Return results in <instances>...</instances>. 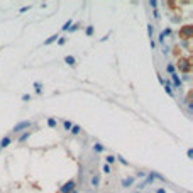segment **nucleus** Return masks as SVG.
Masks as SVG:
<instances>
[{"instance_id":"nucleus-7","label":"nucleus","mask_w":193,"mask_h":193,"mask_svg":"<svg viewBox=\"0 0 193 193\" xmlns=\"http://www.w3.org/2000/svg\"><path fill=\"white\" fill-rule=\"evenodd\" d=\"M169 34H171V29H164V31L159 34V39H158V41H159V44H161V46L164 44V37L169 36Z\"/></svg>"},{"instance_id":"nucleus-16","label":"nucleus","mask_w":193,"mask_h":193,"mask_svg":"<svg viewBox=\"0 0 193 193\" xmlns=\"http://www.w3.org/2000/svg\"><path fill=\"white\" fill-rule=\"evenodd\" d=\"M93 34H95V27L93 26H88V27H87V29H85V36H93Z\"/></svg>"},{"instance_id":"nucleus-31","label":"nucleus","mask_w":193,"mask_h":193,"mask_svg":"<svg viewBox=\"0 0 193 193\" xmlns=\"http://www.w3.org/2000/svg\"><path fill=\"white\" fill-rule=\"evenodd\" d=\"M151 49H152V51L156 49V41H154V39H151Z\"/></svg>"},{"instance_id":"nucleus-30","label":"nucleus","mask_w":193,"mask_h":193,"mask_svg":"<svg viewBox=\"0 0 193 193\" xmlns=\"http://www.w3.org/2000/svg\"><path fill=\"white\" fill-rule=\"evenodd\" d=\"M64 42H66V37H59V39H58V44H59V46H63Z\"/></svg>"},{"instance_id":"nucleus-23","label":"nucleus","mask_w":193,"mask_h":193,"mask_svg":"<svg viewBox=\"0 0 193 193\" xmlns=\"http://www.w3.org/2000/svg\"><path fill=\"white\" fill-rule=\"evenodd\" d=\"M166 71H168L169 75H173V73H175V64H168V66H166Z\"/></svg>"},{"instance_id":"nucleus-15","label":"nucleus","mask_w":193,"mask_h":193,"mask_svg":"<svg viewBox=\"0 0 193 193\" xmlns=\"http://www.w3.org/2000/svg\"><path fill=\"white\" fill-rule=\"evenodd\" d=\"M56 125H58V120L54 119V117H49V119H47V127H51V129H54Z\"/></svg>"},{"instance_id":"nucleus-10","label":"nucleus","mask_w":193,"mask_h":193,"mask_svg":"<svg viewBox=\"0 0 193 193\" xmlns=\"http://www.w3.org/2000/svg\"><path fill=\"white\" fill-rule=\"evenodd\" d=\"M58 39H59V34H53V36H49L46 41H44V46H49V44H53L54 41H58Z\"/></svg>"},{"instance_id":"nucleus-1","label":"nucleus","mask_w":193,"mask_h":193,"mask_svg":"<svg viewBox=\"0 0 193 193\" xmlns=\"http://www.w3.org/2000/svg\"><path fill=\"white\" fill-rule=\"evenodd\" d=\"M73 190H76V181L71 178V180H68V181H66L61 188H59V190H58V193H71Z\"/></svg>"},{"instance_id":"nucleus-28","label":"nucleus","mask_w":193,"mask_h":193,"mask_svg":"<svg viewBox=\"0 0 193 193\" xmlns=\"http://www.w3.org/2000/svg\"><path fill=\"white\" fill-rule=\"evenodd\" d=\"M78 27H80V24H75V26H71L68 29V31H71V32H75V31H78Z\"/></svg>"},{"instance_id":"nucleus-4","label":"nucleus","mask_w":193,"mask_h":193,"mask_svg":"<svg viewBox=\"0 0 193 193\" xmlns=\"http://www.w3.org/2000/svg\"><path fill=\"white\" fill-rule=\"evenodd\" d=\"M134 181H136V178L134 176H127V178H124V180L120 181V185H122V188H131L132 185H134Z\"/></svg>"},{"instance_id":"nucleus-26","label":"nucleus","mask_w":193,"mask_h":193,"mask_svg":"<svg viewBox=\"0 0 193 193\" xmlns=\"http://www.w3.org/2000/svg\"><path fill=\"white\" fill-rule=\"evenodd\" d=\"M149 5L152 7V10H156V7H158V2H156V0H151V2H149Z\"/></svg>"},{"instance_id":"nucleus-2","label":"nucleus","mask_w":193,"mask_h":193,"mask_svg":"<svg viewBox=\"0 0 193 193\" xmlns=\"http://www.w3.org/2000/svg\"><path fill=\"white\" fill-rule=\"evenodd\" d=\"M31 120H22V122H17L14 127H12V132L14 134H19V132H22V131H26V129H29L31 127Z\"/></svg>"},{"instance_id":"nucleus-6","label":"nucleus","mask_w":193,"mask_h":193,"mask_svg":"<svg viewBox=\"0 0 193 193\" xmlns=\"http://www.w3.org/2000/svg\"><path fill=\"white\" fill-rule=\"evenodd\" d=\"M10 142H12V137L10 136L2 137V139H0V149H5V147H9V146H10Z\"/></svg>"},{"instance_id":"nucleus-25","label":"nucleus","mask_w":193,"mask_h":193,"mask_svg":"<svg viewBox=\"0 0 193 193\" xmlns=\"http://www.w3.org/2000/svg\"><path fill=\"white\" fill-rule=\"evenodd\" d=\"M115 159H119V161L122 163V164H125V166H127V164H129V163L125 161V158H122V156H115Z\"/></svg>"},{"instance_id":"nucleus-13","label":"nucleus","mask_w":193,"mask_h":193,"mask_svg":"<svg viewBox=\"0 0 193 193\" xmlns=\"http://www.w3.org/2000/svg\"><path fill=\"white\" fill-rule=\"evenodd\" d=\"M70 132H71L73 136H78L80 132H81V127H80V125H76V124H73V125H71V129H70Z\"/></svg>"},{"instance_id":"nucleus-36","label":"nucleus","mask_w":193,"mask_h":193,"mask_svg":"<svg viewBox=\"0 0 193 193\" xmlns=\"http://www.w3.org/2000/svg\"><path fill=\"white\" fill-rule=\"evenodd\" d=\"M0 151H2V149H0Z\"/></svg>"},{"instance_id":"nucleus-19","label":"nucleus","mask_w":193,"mask_h":193,"mask_svg":"<svg viewBox=\"0 0 193 193\" xmlns=\"http://www.w3.org/2000/svg\"><path fill=\"white\" fill-rule=\"evenodd\" d=\"M93 151H95V152H102V151H104V146H102L100 142H97V144L93 146Z\"/></svg>"},{"instance_id":"nucleus-32","label":"nucleus","mask_w":193,"mask_h":193,"mask_svg":"<svg viewBox=\"0 0 193 193\" xmlns=\"http://www.w3.org/2000/svg\"><path fill=\"white\" fill-rule=\"evenodd\" d=\"M104 171L105 173H110V166H109V164H104Z\"/></svg>"},{"instance_id":"nucleus-27","label":"nucleus","mask_w":193,"mask_h":193,"mask_svg":"<svg viewBox=\"0 0 193 193\" xmlns=\"http://www.w3.org/2000/svg\"><path fill=\"white\" fill-rule=\"evenodd\" d=\"M29 100H31V95H29V93L22 95V102H29Z\"/></svg>"},{"instance_id":"nucleus-22","label":"nucleus","mask_w":193,"mask_h":193,"mask_svg":"<svg viewBox=\"0 0 193 193\" xmlns=\"http://www.w3.org/2000/svg\"><path fill=\"white\" fill-rule=\"evenodd\" d=\"M71 22H73V21H71V19H70V21H66V22H64V26H63V29H61V31H68L70 27H71Z\"/></svg>"},{"instance_id":"nucleus-17","label":"nucleus","mask_w":193,"mask_h":193,"mask_svg":"<svg viewBox=\"0 0 193 193\" xmlns=\"http://www.w3.org/2000/svg\"><path fill=\"white\" fill-rule=\"evenodd\" d=\"M34 88H36V93L37 95L42 93V83H41V81H36V83H34Z\"/></svg>"},{"instance_id":"nucleus-20","label":"nucleus","mask_w":193,"mask_h":193,"mask_svg":"<svg viewBox=\"0 0 193 193\" xmlns=\"http://www.w3.org/2000/svg\"><path fill=\"white\" fill-rule=\"evenodd\" d=\"M29 10H31V5H24V7L19 9V14H26V12H29Z\"/></svg>"},{"instance_id":"nucleus-12","label":"nucleus","mask_w":193,"mask_h":193,"mask_svg":"<svg viewBox=\"0 0 193 193\" xmlns=\"http://www.w3.org/2000/svg\"><path fill=\"white\" fill-rule=\"evenodd\" d=\"M92 186H93V188L100 186V176H98V175H93V176H92Z\"/></svg>"},{"instance_id":"nucleus-14","label":"nucleus","mask_w":193,"mask_h":193,"mask_svg":"<svg viewBox=\"0 0 193 193\" xmlns=\"http://www.w3.org/2000/svg\"><path fill=\"white\" fill-rule=\"evenodd\" d=\"M64 63L70 64V66H75L76 64V59H75V56H64Z\"/></svg>"},{"instance_id":"nucleus-5","label":"nucleus","mask_w":193,"mask_h":193,"mask_svg":"<svg viewBox=\"0 0 193 193\" xmlns=\"http://www.w3.org/2000/svg\"><path fill=\"white\" fill-rule=\"evenodd\" d=\"M171 76V81H173V87L175 88H181V85H183V81H181V78L178 76L176 73H173V75H169Z\"/></svg>"},{"instance_id":"nucleus-3","label":"nucleus","mask_w":193,"mask_h":193,"mask_svg":"<svg viewBox=\"0 0 193 193\" xmlns=\"http://www.w3.org/2000/svg\"><path fill=\"white\" fill-rule=\"evenodd\" d=\"M178 70H180V71H183V73H190V70H192L190 59H186V58H181V59L178 61Z\"/></svg>"},{"instance_id":"nucleus-18","label":"nucleus","mask_w":193,"mask_h":193,"mask_svg":"<svg viewBox=\"0 0 193 193\" xmlns=\"http://www.w3.org/2000/svg\"><path fill=\"white\" fill-rule=\"evenodd\" d=\"M115 161H117L115 156H107V158H105V164H109V166H110V164H114Z\"/></svg>"},{"instance_id":"nucleus-9","label":"nucleus","mask_w":193,"mask_h":193,"mask_svg":"<svg viewBox=\"0 0 193 193\" xmlns=\"http://www.w3.org/2000/svg\"><path fill=\"white\" fill-rule=\"evenodd\" d=\"M149 175H151L154 180H159V181H163V183H166V178L163 176L161 173H158V171H149Z\"/></svg>"},{"instance_id":"nucleus-24","label":"nucleus","mask_w":193,"mask_h":193,"mask_svg":"<svg viewBox=\"0 0 193 193\" xmlns=\"http://www.w3.org/2000/svg\"><path fill=\"white\" fill-rule=\"evenodd\" d=\"M152 32H154V29H152V24H147V34H149V37L152 39Z\"/></svg>"},{"instance_id":"nucleus-29","label":"nucleus","mask_w":193,"mask_h":193,"mask_svg":"<svg viewBox=\"0 0 193 193\" xmlns=\"http://www.w3.org/2000/svg\"><path fill=\"white\" fill-rule=\"evenodd\" d=\"M186 156L190 158V159H193V149H192V147H190V149L186 151Z\"/></svg>"},{"instance_id":"nucleus-35","label":"nucleus","mask_w":193,"mask_h":193,"mask_svg":"<svg viewBox=\"0 0 193 193\" xmlns=\"http://www.w3.org/2000/svg\"><path fill=\"white\" fill-rule=\"evenodd\" d=\"M2 49H4V47H0V51H2Z\"/></svg>"},{"instance_id":"nucleus-21","label":"nucleus","mask_w":193,"mask_h":193,"mask_svg":"<svg viewBox=\"0 0 193 193\" xmlns=\"http://www.w3.org/2000/svg\"><path fill=\"white\" fill-rule=\"evenodd\" d=\"M71 122H70V120H64V122H63V127H64V131H70V129H71Z\"/></svg>"},{"instance_id":"nucleus-8","label":"nucleus","mask_w":193,"mask_h":193,"mask_svg":"<svg viewBox=\"0 0 193 193\" xmlns=\"http://www.w3.org/2000/svg\"><path fill=\"white\" fill-rule=\"evenodd\" d=\"M180 36H183V37H192V26L183 27L181 32H180Z\"/></svg>"},{"instance_id":"nucleus-34","label":"nucleus","mask_w":193,"mask_h":193,"mask_svg":"<svg viewBox=\"0 0 193 193\" xmlns=\"http://www.w3.org/2000/svg\"><path fill=\"white\" fill-rule=\"evenodd\" d=\"M71 193H78V190H73V192H71Z\"/></svg>"},{"instance_id":"nucleus-11","label":"nucleus","mask_w":193,"mask_h":193,"mask_svg":"<svg viewBox=\"0 0 193 193\" xmlns=\"http://www.w3.org/2000/svg\"><path fill=\"white\" fill-rule=\"evenodd\" d=\"M29 137H31V131H26L24 134H21V137L17 139V142H19V144H22V142H26Z\"/></svg>"},{"instance_id":"nucleus-33","label":"nucleus","mask_w":193,"mask_h":193,"mask_svg":"<svg viewBox=\"0 0 193 193\" xmlns=\"http://www.w3.org/2000/svg\"><path fill=\"white\" fill-rule=\"evenodd\" d=\"M156 193H166V190H164V188H158Z\"/></svg>"}]
</instances>
